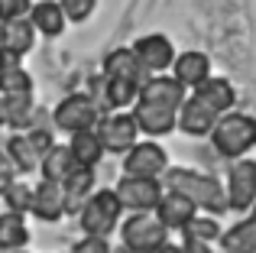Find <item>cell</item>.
<instances>
[{
	"label": "cell",
	"mask_w": 256,
	"mask_h": 253,
	"mask_svg": "<svg viewBox=\"0 0 256 253\" xmlns=\"http://www.w3.org/2000/svg\"><path fill=\"white\" fill-rule=\"evenodd\" d=\"M166 178V188L172 192H182V195H188L194 204H198V211H204V214H224L227 211V192H224V182L214 176H208V172H198V169H185V166H169V169L162 172Z\"/></svg>",
	"instance_id": "6da1fadb"
},
{
	"label": "cell",
	"mask_w": 256,
	"mask_h": 253,
	"mask_svg": "<svg viewBox=\"0 0 256 253\" xmlns=\"http://www.w3.org/2000/svg\"><path fill=\"white\" fill-rule=\"evenodd\" d=\"M211 146L224 159H244L256 146V117L240 114V110L220 114L211 130Z\"/></svg>",
	"instance_id": "7a4b0ae2"
},
{
	"label": "cell",
	"mask_w": 256,
	"mask_h": 253,
	"mask_svg": "<svg viewBox=\"0 0 256 253\" xmlns=\"http://www.w3.org/2000/svg\"><path fill=\"white\" fill-rule=\"evenodd\" d=\"M169 244V228L152 211H136L120 224V247L126 253H159Z\"/></svg>",
	"instance_id": "3957f363"
},
{
	"label": "cell",
	"mask_w": 256,
	"mask_h": 253,
	"mask_svg": "<svg viewBox=\"0 0 256 253\" xmlns=\"http://www.w3.org/2000/svg\"><path fill=\"white\" fill-rule=\"evenodd\" d=\"M120 214H124V204H120L117 192L98 188L84 202V208L78 211V224H82V230L91 234V237H110L114 230L120 228Z\"/></svg>",
	"instance_id": "277c9868"
},
{
	"label": "cell",
	"mask_w": 256,
	"mask_h": 253,
	"mask_svg": "<svg viewBox=\"0 0 256 253\" xmlns=\"http://www.w3.org/2000/svg\"><path fill=\"white\" fill-rule=\"evenodd\" d=\"M98 120H100V108L94 104L91 94H68L52 110V124H56L58 130H65L68 136L78 133V130H94Z\"/></svg>",
	"instance_id": "5b68a950"
},
{
	"label": "cell",
	"mask_w": 256,
	"mask_h": 253,
	"mask_svg": "<svg viewBox=\"0 0 256 253\" xmlns=\"http://www.w3.org/2000/svg\"><path fill=\"white\" fill-rule=\"evenodd\" d=\"M117 198L124 204V211L136 214V211H156L159 198L166 195L162 178H140V176H124L117 182Z\"/></svg>",
	"instance_id": "8992f818"
},
{
	"label": "cell",
	"mask_w": 256,
	"mask_h": 253,
	"mask_svg": "<svg viewBox=\"0 0 256 253\" xmlns=\"http://www.w3.org/2000/svg\"><path fill=\"white\" fill-rule=\"evenodd\" d=\"M227 208L230 211H250L256 204V159H234L227 169Z\"/></svg>",
	"instance_id": "52a82bcc"
},
{
	"label": "cell",
	"mask_w": 256,
	"mask_h": 253,
	"mask_svg": "<svg viewBox=\"0 0 256 253\" xmlns=\"http://www.w3.org/2000/svg\"><path fill=\"white\" fill-rule=\"evenodd\" d=\"M166 169H169V152L152 140H140L124 152V176L159 178Z\"/></svg>",
	"instance_id": "ba28073f"
},
{
	"label": "cell",
	"mask_w": 256,
	"mask_h": 253,
	"mask_svg": "<svg viewBox=\"0 0 256 253\" xmlns=\"http://www.w3.org/2000/svg\"><path fill=\"white\" fill-rule=\"evenodd\" d=\"M94 130H98V136H100L107 152H120L124 156L133 143H140V126H136L130 110H114V114L100 117Z\"/></svg>",
	"instance_id": "9c48e42d"
},
{
	"label": "cell",
	"mask_w": 256,
	"mask_h": 253,
	"mask_svg": "<svg viewBox=\"0 0 256 253\" xmlns=\"http://www.w3.org/2000/svg\"><path fill=\"white\" fill-rule=\"evenodd\" d=\"M130 49L136 52V58L146 65V72H152V75L169 72L172 62H175V46H172L169 36H162V32H146V36H140Z\"/></svg>",
	"instance_id": "30bf717a"
},
{
	"label": "cell",
	"mask_w": 256,
	"mask_h": 253,
	"mask_svg": "<svg viewBox=\"0 0 256 253\" xmlns=\"http://www.w3.org/2000/svg\"><path fill=\"white\" fill-rule=\"evenodd\" d=\"M130 114H133V120H136L140 133H146V136H166V133L178 130V110L162 108V104L136 101Z\"/></svg>",
	"instance_id": "8fae6325"
},
{
	"label": "cell",
	"mask_w": 256,
	"mask_h": 253,
	"mask_svg": "<svg viewBox=\"0 0 256 253\" xmlns=\"http://www.w3.org/2000/svg\"><path fill=\"white\" fill-rule=\"evenodd\" d=\"M218 117L220 114L208 101H201L198 94H188L185 104L178 108V130L188 133V136H211Z\"/></svg>",
	"instance_id": "7c38bea8"
},
{
	"label": "cell",
	"mask_w": 256,
	"mask_h": 253,
	"mask_svg": "<svg viewBox=\"0 0 256 253\" xmlns=\"http://www.w3.org/2000/svg\"><path fill=\"white\" fill-rule=\"evenodd\" d=\"M100 72H104L107 78H120V82L140 84V88H143V84L152 78V72H146V65L136 58V52H133V49H124V46L107 52V56H104V68H100Z\"/></svg>",
	"instance_id": "4fadbf2b"
},
{
	"label": "cell",
	"mask_w": 256,
	"mask_h": 253,
	"mask_svg": "<svg viewBox=\"0 0 256 253\" xmlns=\"http://www.w3.org/2000/svg\"><path fill=\"white\" fill-rule=\"evenodd\" d=\"M152 214H156L169 230H185L188 224L198 218V204H194L188 195H182V192L166 188V195L159 198V204H156Z\"/></svg>",
	"instance_id": "5bb4252c"
},
{
	"label": "cell",
	"mask_w": 256,
	"mask_h": 253,
	"mask_svg": "<svg viewBox=\"0 0 256 253\" xmlns=\"http://www.w3.org/2000/svg\"><path fill=\"white\" fill-rule=\"evenodd\" d=\"M172 78L182 84L185 91H194L198 84H204L211 78V58L201 49H185L175 56L172 62Z\"/></svg>",
	"instance_id": "9a60e30c"
},
{
	"label": "cell",
	"mask_w": 256,
	"mask_h": 253,
	"mask_svg": "<svg viewBox=\"0 0 256 253\" xmlns=\"http://www.w3.org/2000/svg\"><path fill=\"white\" fill-rule=\"evenodd\" d=\"M32 214L39 221L52 224V221H62L65 218V192H62V182H42L32 188Z\"/></svg>",
	"instance_id": "2e32d148"
},
{
	"label": "cell",
	"mask_w": 256,
	"mask_h": 253,
	"mask_svg": "<svg viewBox=\"0 0 256 253\" xmlns=\"http://www.w3.org/2000/svg\"><path fill=\"white\" fill-rule=\"evenodd\" d=\"M185 98H188L185 88H182L172 75H152L150 82L140 88V98H136V101H150V104H162V108L178 110L182 104H185Z\"/></svg>",
	"instance_id": "e0dca14e"
},
{
	"label": "cell",
	"mask_w": 256,
	"mask_h": 253,
	"mask_svg": "<svg viewBox=\"0 0 256 253\" xmlns=\"http://www.w3.org/2000/svg\"><path fill=\"white\" fill-rule=\"evenodd\" d=\"M65 192V214H78L84 208V202L94 195V169L91 166H75L72 176L62 182Z\"/></svg>",
	"instance_id": "ac0fdd59"
},
{
	"label": "cell",
	"mask_w": 256,
	"mask_h": 253,
	"mask_svg": "<svg viewBox=\"0 0 256 253\" xmlns=\"http://www.w3.org/2000/svg\"><path fill=\"white\" fill-rule=\"evenodd\" d=\"M0 46L16 56H26L36 46V26L30 23V16H16V20H4L0 23Z\"/></svg>",
	"instance_id": "d6986e66"
},
{
	"label": "cell",
	"mask_w": 256,
	"mask_h": 253,
	"mask_svg": "<svg viewBox=\"0 0 256 253\" xmlns=\"http://www.w3.org/2000/svg\"><path fill=\"white\" fill-rule=\"evenodd\" d=\"M30 23L36 26V32L56 39V36L65 32L68 20H65V10H62L58 0H39V4H32V10H30Z\"/></svg>",
	"instance_id": "ffe728a7"
},
{
	"label": "cell",
	"mask_w": 256,
	"mask_h": 253,
	"mask_svg": "<svg viewBox=\"0 0 256 253\" xmlns=\"http://www.w3.org/2000/svg\"><path fill=\"white\" fill-rule=\"evenodd\" d=\"M220 253H256V218H244L234 228H227L218 240Z\"/></svg>",
	"instance_id": "44dd1931"
},
{
	"label": "cell",
	"mask_w": 256,
	"mask_h": 253,
	"mask_svg": "<svg viewBox=\"0 0 256 253\" xmlns=\"http://www.w3.org/2000/svg\"><path fill=\"white\" fill-rule=\"evenodd\" d=\"M192 94H198L201 101H208L218 114H227V110L237 104V91H234V84L227 82V78H220V75H211L204 84H198Z\"/></svg>",
	"instance_id": "7402d4cb"
},
{
	"label": "cell",
	"mask_w": 256,
	"mask_h": 253,
	"mask_svg": "<svg viewBox=\"0 0 256 253\" xmlns=\"http://www.w3.org/2000/svg\"><path fill=\"white\" fill-rule=\"evenodd\" d=\"M68 150H72V156H75L78 166H91V169L100 162V156L107 152L104 143H100V136H98V130H78V133H72Z\"/></svg>",
	"instance_id": "603a6c76"
},
{
	"label": "cell",
	"mask_w": 256,
	"mask_h": 253,
	"mask_svg": "<svg viewBox=\"0 0 256 253\" xmlns=\"http://www.w3.org/2000/svg\"><path fill=\"white\" fill-rule=\"evenodd\" d=\"M75 156H72L68 146H52L49 152L42 156V162H39V172H42V178H49V182H65V178L72 176V169H75Z\"/></svg>",
	"instance_id": "cb8c5ba5"
},
{
	"label": "cell",
	"mask_w": 256,
	"mask_h": 253,
	"mask_svg": "<svg viewBox=\"0 0 256 253\" xmlns=\"http://www.w3.org/2000/svg\"><path fill=\"white\" fill-rule=\"evenodd\" d=\"M4 152L13 159V166L20 169V176H30V172H36L39 162H42V156L32 150V143H30V136H26V133H13V136L6 140V150H4Z\"/></svg>",
	"instance_id": "d4e9b609"
},
{
	"label": "cell",
	"mask_w": 256,
	"mask_h": 253,
	"mask_svg": "<svg viewBox=\"0 0 256 253\" xmlns=\"http://www.w3.org/2000/svg\"><path fill=\"white\" fill-rule=\"evenodd\" d=\"M30 244V228H26L23 214L6 211L0 214V253L4 250H23Z\"/></svg>",
	"instance_id": "484cf974"
},
{
	"label": "cell",
	"mask_w": 256,
	"mask_h": 253,
	"mask_svg": "<svg viewBox=\"0 0 256 253\" xmlns=\"http://www.w3.org/2000/svg\"><path fill=\"white\" fill-rule=\"evenodd\" d=\"M0 94L10 101V98H30L32 94V75L20 65V68L0 72Z\"/></svg>",
	"instance_id": "4316f807"
},
{
	"label": "cell",
	"mask_w": 256,
	"mask_h": 253,
	"mask_svg": "<svg viewBox=\"0 0 256 253\" xmlns=\"http://www.w3.org/2000/svg\"><path fill=\"white\" fill-rule=\"evenodd\" d=\"M220 234H224V228L218 224V218H214V214H198L185 228V237H194V240H204V244H218Z\"/></svg>",
	"instance_id": "83f0119b"
},
{
	"label": "cell",
	"mask_w": 256,
	"mask_h": 253,
	"mask_svg": "<svg viewBox=\"0 0 256 253\" xmlns=\"http://www.w3.org/2000/svg\"><path fill=\"white\" fill-rule=\"evenodd\" d=\"M4 202H6V208H10V211L26 214V211H32V188H30V185H23V182H16V185H10V188L4 192Z\"/></svg>",
	"instance_id": "f1b7e54d"
},
{
	"label": "cell",
	"mask_w": 256,
	"mask_h": 253,
	"mask_svg": "<svg viewBox=\"0 0 256 253\" xmlns=\"http://www.w3.org/2000/svg\"><path fill=\"white\" fill-rule=\"evenodd\" d=\"M58 4H62L68 23H84V20H91V13L98 10V0H58Z\"/></svg>",
	"instance_id": "f546056e"
},
{
	"label": "cell",
	"mask_w": 256,
	"mask_h": 253,
	"mask_svg": "<svg viewBox=\"0 0 256 253\" xmlns=\"http://www.w3.org/2000/svg\"><path fill=\"white\" fill-rule=\"evenodd\" d=\"M30 143H32V150L39 152V156H46V152L56 146V136H52V126H30Z\"/></svg>",
	"instance_id": "4dcf8cb0"
},
{
	"label": "cell",
	"mask_w": 256,
	"mask_h": 253,
	"mask_svg": "<svg viewBox=\"0 0 256 253\" xmlns=\"http://www.w3.org/2000/svg\"><path fill=\"white\" fill-rule=\"evenodd\" d=\"M16 182H20V169L13 166V159L6 156V152H0V195Z\"/></svg>",
	"instance_id": "1f68e13d"
},
{
	"label": "cell",
	"mask_w": 256,
	"mask_h": 253,
	"mask_svg": "<svg viewBox=\"0 0 256 253\" xmlns=\"http://www.w3.org/2000/svg\"><path fill=\"white\" fill-rule=\"evenodd\" d=\"M32 0H0V16L4 20H16V16H30Z\"/></svg>",
	"instance_id": "d6a6232c"
},
{
	"label": "cell",
	"mask_w": 256,
	"mask_h": 253,
	"mask_svg": "<svg viewBox=\"0 0 256 253\" xmlns=\"http://www.w3.org/2000/svg\"><path fill=\"white\" fill-rule=\"evenodd\" d=\"M72 253H110V244H107V237H91V234H84L82 240L72 247Z\"/></svg>",
	"instance_id": "836d02e7"
},
{
	"label": "cell",
	"mask_w": 256,
	"mask_h": 253,
	"mask_svg": "<svg viewBox=\"0 0 256 253\" xmlns=\"http://www.w3.org/2000/svg\"><path fill=\"white\" fill-rule=\"evenodd\" d=\"M20 58H23V56H16V52H10V49H4V46H0V72L20 68Z\"/></svg>",
	"instance_id": "e575fe53"
},
{
	"label": "cell",
	"mask_w": 256,
	"mask_h": 253,
	"mask_svg": "<svg viewBox=\"0 0 256 253\" xmlns=\"http://www.w3.org/2000/svg\"><path fill=\"white\" fill-rule=\"evenodd\" d=\"M182 250H185V253H211V244L194 240V237H185V240H182Z\"/></svg>",
	"instance_id": "d590c367"
},
{
	"label": "cell",
	"mask_w": 256,
	"mask_h": 253,
	"mask_svg": "<svg viewBox=\"0 0 256 253\" xmlns=\"http://www.w3.org/2000/svg\"><path fill=\"white\" fill-rule=\"evenodd\" d=\"M6 117H10V110H6V98L0 94V126L6 124Z\"/></svg>",
	"instance_id": "8d00e7d4"
},
{
	"label": "cell",
	"mask_w": 256,
	"mask_h": 253,
	"mask_svg": "<svg viewBox=\"0 0 256 253\" xmlns=\"http://www.w3.org/2000/svg\"><path fill=\"white\" fill-rule=\"evenodd\" d=\"M159 253H185V250H182V247H175V244H166V247L159 250Z\"/></svg>",
	"instance_id": "74e56055"
},
{
	"label": "cell",
	"mask_w": 256,
	"mask_h": 253,
	"mask_svg": "<svg viewBox=\"0 0 256 253\" xmlns=\"http://www.w3.org/2000/svg\"><path fill=\"white\" fill-rule=\"evenodd\" d=\"M4 253H26V250H4Z\"/></svg>",
	"instance_id": "f35d334b"
},
{
	"label": "cell",
	"mask_w": 256,
	"mask_h": 253,
	"mask_svg": "<svg viewBox=\"0 0 256 253\" xmlns=\"http://www.w3.org/2000/svg\"><path fill=\"white\" fill-rule=\"evenodd\" d=\"M250 214H253V218H256V204H253V208H250Z\"/></svg>",
	"instance_id": "ab89813d"
},
{
	"label": "cell",
	"mask_w": 256,
	"mask_h": 253,
	"mask_svg": "<svg viewBox=\"0 0 256 253\" xmlns=\"http://www.w3.org/2000/svg\"><path fill=\"white\" fill-rule=\"evenodd\" d=\"M0 23H4V16H0Z\"/></svg>",
	"instance_id": "60d3db41"
}]
</instances>
